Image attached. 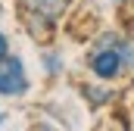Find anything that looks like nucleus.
<instances>
[{"label":"nucleus","instance_id":"nucleus-1","mask_svg":"<svg viewBox=\"0 0 134 131\" xmlns=\"http://www.w3.org/2000/svg\"><path fill=\"white\" fill-rule=\"evenodd\" d=\"M84 69L94 81L122 84L134 78V41L122 31H103L91 41L84 53Z\"/></svg>","mask_w":134,"mask_h":131},{"label":"nucleus","instance_id":"nucleus-2","mask_svg":"<svg viewBox=\"0 0 134 131\" xmlns=\"http://www.w3.org/2000/svg\"><path fill=\"white\" fill-rule=\"evenodd\" d=\"M75 0H19V22L25 34L37 44H50L59 28L63 16L72 9Z\"/></svg>","mask_w":134,"mask_h":131},{"label":"nucleus","instance_id":"nucleus-3","mask_svg":"<svg viewBox=\"0 0 134 131\" xmlns=\"http://www.w3.org/2000/svg\"><path fill=\"white\" fill-rule=\"evenodd\" d=\"M31 91V78H28V69L22 56H6L0 59V97L6 100H19Z\"/></svg>","mask_w":134,"mask_h":131},{"label":"nucleus","instance_id":"nucleus-4","mask_svg":"<svg viewBox=\"0 0 134 131\" xmlns=\"http://www.w3.org/2000/svg\"><path fill=\"white\" fill-rule=\"evenodd\" d=\"M78 97L87 103V109H94V112H100L106 106H112L115 100H119V91L115 88H109L106 81H84V84H78Z\"/></svg>","mask_w":134,"mask_h":131},{"label":"nucleus","instance_id":"nucleus-5","mask_svg":"<svg viewBox=\"0 0 134 131\" xmlns=\"http://www.w3.org/2000/svg\"><path fill=\"white\" fill-rule=\"evenodd\" d=\"M41 72L47 78H63L66 75V56L59 47H44L41 50Z\"/></svg>","mask_w":134,"mask_h":131},{"label":"nucleus","instance_id":"nucleus-6","mask_svg":"<svg viewBox=\"0 0 134 131\" xmlns=\"http://www.w3.org/2000/svg\"><path fill=\"white\" fill-rule=\"evenodd\" d=\"M6 56H13V44H9V34L0 31V59H6Z\"/></svg>","mask_w":134,"mask_h":131},{"label":"nucleus","instance_id":"nucleus-7","mask_svg":"<svg viewBox=\"0 0 134 131\" xmlns=\"http://www.w3.org/2000/svg\"><path fill=\"white\" fill-rule=\"evenodd\" d=\"M125 3H134V0H112V6H119V9H122Z\"/></svg>","mask_w":134,"mask_h":131},{"label":"nucleus","instance_id":"nucleus-8","mask_svg":"<svg viewBox=\"0 0 134 131\" xmlns=\"http://www.w3.org/2000/svg\"><path fill=\"white\" fill-rule=\"evenodd\" d=\"M3 122H6V112H3V109H0V125H3Z\"/></svg>","mask_w":134,"mask_h":131},{"label":"nucleus","instance_id":"nucleus-9","mask_svg":"<svg viewBox=\"0 0 134 131\" xmlns=\"http://www.w3.org/2000/svg\"><path fill=\"white\" fill-rule=\"evenodd\" d=\"M0 13H3V0H0Z\"/></svg>","mask_w":134,"mask_h":131}]
</instances>
